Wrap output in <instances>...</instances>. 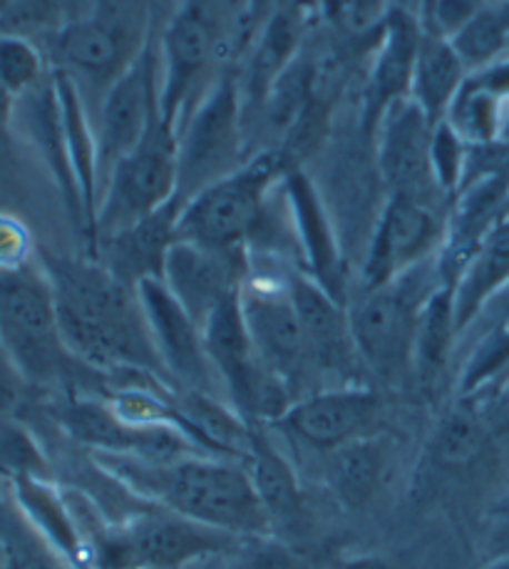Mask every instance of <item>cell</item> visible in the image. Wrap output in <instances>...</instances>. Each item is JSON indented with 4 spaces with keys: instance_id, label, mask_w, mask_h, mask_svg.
<instances>
[{
    "instance_id": "cell-50",
    "label": "cell",
    "mask_w": 509,
    "mask_h": 569,
    "mask_svg": "<svg viewBox=\"0 0 509 569\" xmlns=\"http://www.w3.org/2000/svg\"><path fill=\"white\" fill-rule=\"evenodd\" d=\"M3 508H6V505H3V502H0V510H3Z\"/></svg>"
},
{
    "instance_id": "cell-22",
    "label": "cell",
    "mask_w": 509,
    "mask_h": 569,
    "mask_svg": "<svg viewBox=\"0 0 509 569\" xmlns=\"http://www.w3.org/2000/svg\"><path fill=\"white\" fill-rule=\"evenodd\" d=\"M16 120L20 122V128H23L28 142L33 144V150L38 152L42 164H46L48 174L52 177V184L58 189L62 209H66V217L72 224V229H76V234H80L84 244H88V234H90L88 214H84L78 179L70 164L66 130H62L60 102H58V90H56V80H52V72L40 82L38 88L23 94V98H18Z\"/></svg>"
},
{
    "instance_id": "cell-37",
    "label": "cell",
    "mask_w": 509,
    "mask_h": 569,
    "mask_svg": "<svg viewBox=\"0 0 509 569\" xmlns=\"http://www.w3.org/2000/svg\"><path fill=\"white\" fill-rule=\"evenodd\" d=\"M470 160V144L462 140V134L452 128L448 120H440L432 128L430 140V167L435 184L440 192L450 199L460 192L465 182V172H468Z\"/></svg>"
},
{
    "instance_id": "cell-21",
    "label": "cell",
    "mask_w": 509,
    "mask_h": 569,
    "mask_svg": "<svg viewBox=\"0 0 509 569\" xmlns=\"http://www.w3.org/2000/svg\"><path fill=\"white\" fill-rule=\"evenodd\" d=\"M422 40V20L406 8H390L383 33L376 43L373 68L368 72L360 112V134L373 140L383 114L392 104L410 98L412 72Z\"/></svg>"
},
{
    "instance_id": "cell-30",
    "label": "cell",
    "mask_w": 509,
    "mask_h": 569,
    "mask_svg": "<svg viewBox=\"0 0 509 569\" xmlns=\"http://www.w3.org/2000/svg\"><path fill=\"white\" fill-rule=\"evenodd\" d=\"M465 78H468V68H465L450 40L422 26L410 100L428 114L430 122L438 124L448 114Z\"/></svg>"
},
{
    "instance_id": "cell-49",
    "label": "cell",
    "mask_w": 509,
    "mask_h": 569,
    "mask_svg": "<svg viewBox=\"0 0 509 569\" xmlns=\"http://www.w3.org/2000/svg\"><path fill=\"white\" fill-rule=\"evenodd\" d=\"M102 569H127V567H102Z\"/></svg>"
},
{
    "instance_id": "cell-33",
    "label": "cell",
    "mask_w": 509,
    "mask_h": 569,
    "mask_svg": "<svg viewBox=\"0 0 509 569\" xmlns=\"http://www.w3.org/2000/svg\"><path fill=\"white\" fill-rule=\"evenodd\" d=\"M468 72L505 60L509 50V0H487L477 13L450 38Z\"/></svg>"
},
{
    "instance_id": "cell-9",
    "label": "cell",
    "mask_w": 509,
    "mask_h": 569,
    "mask_svg": "<svg viewBox=\"0 0 509 569\" xmlns=\"http://www.w3.org/2000/svg\"><path fill=\"white\" fill-rule=\"evenodd\" d=\"M177 147L179 134L159 110L142 140L112 167L104 179L98 221H94V244L98 239L154 214L157 209L179 197ZM92 249L88 254H92Z\"/></svg>"
},
{
    "instance_id": "cell-7",
    "label": "cell",
    "mask_w": 509,
    "mask_h": 569,
    "mask_svg": "<svg viewBox=\"0 0 509 569\" xmlns=\"http://www.w3.org/2000/svg\"><path fill=\"white\" fill-rule=\"evenodd\" d=\"M291 164L279 147L251 154L239 170L184 199L177 239L214 249H247Z\"/></svg>"
},
{
    "instance_id": "cell-35",
    "label": "cell",
    "mask_w": 509,
    "mask_h": 569,
    "mask_svg": "<svg viewBox=\"0 0 509 569\" xmlns=\"http://www.w3.org/2000/svg\"><path fill=\"white\" fill-rule=\"evenodd\" d=\"M487 426L482 416L470 406L452 408L438 426L432 440L435 458L445 466H465L485 450Z\"/></svg>"
},
{
    "instance_id": "cell-46",
    "label": "cell",
    "mask_w": 509,
    "mask_h": 569,
    "mask_svg": "<svg viewBox=\"0 0 509 569\" xmlns=\"http://www.w3.org/2000/svg\"><path fill=\"white\" fill-rule=\"evenodd\" d=\"M482 569H509V552L495 557V560L487 562Z\"/></svg>"
},
{
    "instance_id": "cell-44",
    "label": "cell",
    "mask_w": 509,
    "mask_h": 569,
    "mask_svg": "<svg viewBox=\"0 0 509 569\" xmlns=\"http://www.w3.org/2000/svg\"><path fill=\"white\" fill-rule=\"evenodd\" d=\"M3 152H8L6 147H0V212H3L6 199H8V174H6V164H3Z\"/></svg>"
},
{
    "instance_id": "cell-6",
    "label": "cell",
    "mask_w": 509,
    "mask_h": 569,
    "mask_svg": "<svg viewBox=\"0 0 509 569\" xmlns=\"http://www.w3.org/2000/svg\"><path fill=\"white\" fill-rule=\"evenodd\" d=\"M227 40L224 0H182L159 38V110L179 130L227 68H219ZM231 68V66H229Z\"/></svg>"
},
{
    "instance_id": "cell-16",
    "label": "cell",
    "mask_w": 509,
    "mask_h": 569,
    "mask_svg": "<svg viewBox=\"0 0 509 569\" xmlns=\"http://www.w3.org/2000/svg\"><path fill=\"white\" fill-rule=\"evenodd\" d=\"M383 398L373 386H336L293 400L271 428L313 450L333 452L358 438L373 436Z\"/></svg>"
},
{
    "instance_id": "cell-17",
    "label": "cell",
    "mask_w": 509,
    "mask_h": 569,
    "mask_svg": "<svg viewBox=\"0 0 509 569\" xmlns=\"http://www.w3.org/2000/svg\"><path fill=\"white\" fill-rule=\"evenodd\" d=\"M291 297L318 381H331L328 388L368 386L356 351L348 303L333 299L301 269L291 271Z\"/></svg>"
},
{
    "instance_id": "cell-12",
    "label": "cell",
    "mask_w": 509,
    "mask_h": 569,
    "mask_svg": "<svg viewBox=\"0 0 509 569\" xmlns=\"http://www.w3.org/2000/svg\"><path fill=\"white\" fill-rule=\"evenodd\" d=\"M241 313L247 321L263 366L299 400L318 391L309 349H306L299 311L291 297V271L251 267L241 293Z\"/></svg>"
},
{
    "instance_id": "cell-38",
    "label": "cell",
    "mask_w": 509,
    "mask_h": 569,
    "mask_svg": "<svg viewBox=\"0 0 509 569\" xmlns=\"http://www.w3.org/2000/svg\"><path fill=\"white\" fill-rule=\"evenodd\" d=\"M48 470V460L30 430L20 426L18 418L0 413V476L6 480L16 476L50 478Z\"/></svg>"
},
{
    "instance_id": "cell-8",
    "label": "cell",
    "mask_w": 509,
    "mask_h": 569,
    "mask_svg": "<svg viewBox=\"0 0 509 569\" xmlns=\"http://www.w3.org/2000/svg\"><path fill=\"white\" fill-rule=\"evenodd\" d=\"M88 540L94 569H192L247 542L162 508L120 525H94Z\"/></svg>"
},
{
    "instance_id": "cell-1",
    "label": "cell",
    "mask_w": 509,
    "mask_h": 569,
    "mask_svg": "<svg viewBox=\"0 0 509 569\" xmlns=\"http://www.w3.org/2000/svg\"><path fill=\"white\" fill-rule=\"evenodd\" d=\"M38 267L50 283L62 341L80 363L110 381L152 376L174 386L157 356L137 289L88 254L38 247Z\"/></svg>"
},
{
    "instance_id": "cell-25",
    "label": "cell",
    "mask_w": 509,
    "mask_h": 569,
    "mask_svg": "<svg viewBox=\"0 0 509 569\" xmlns=\"http://www.w3.org/2000/svg\"><path fill=\"white\" fill-rule=\"evenodd\" d=\"M303 28L306 8L301 0H281V6L273 10V16L263 23L259 36L253 38L251 48L247 50L249 60L239 76L247 130L253 114L267 108V100L276 82L283 78V72L299 58Z\"/></svg>"
},
{
    "instance_id": "cell-34",
    "label": "cell",
    "mask_w": 509,
    "mask_h": 569,
    "mask_svg": "<svg viewBox=\"0 0 509 569\" xmlns=\"http://www.w3.org/2000/svg\"><path fill=\"white\" fill-rule=\"evenodd\" d=\"M52 72L46 50L38 40L0 30V86L23 98Z\"/></svg>"
},
{
    "instance_id": "cell-45",
    "label": "cell",
    "mask_w": 509,
    "mask_h": 569,
    "mask_svg": "<svg viewBox=\"0 0 509 569\" xmlns=\"http://www.w3.org/2000/svg\"><path fill=\"white\" fill-rule=\"evenodd\" d=\"M492 303H502V321L509 323V287H507ZM492 303H490V307H492ZM490 307H487V309H490ZM487 309H485V311H487Z\"/></svg>"
},
{
    "instance_id": "cell-47",
    "label": "cell",
    "mask_w": 509,
    "mask_h": 569,
    "mask_svg": "<svg viewBox=\"0 0 509 569\" xmlns=\"http://www.w3.org/2000/svg\"><path fill=\"white\" fill-rule=\"evenodd\" d=\"M18 3H20V0H0V23H3L10 10H13Z\"/></svg>"
},
{
    "instance_id": "cell-2",
    "label": "cell",
    "mask_w": 509,
    "mask_h": 569,
    "mask_svg": "<svg viewBox=\"0 0 509 569\" xmlns=\"http://www.w3.org/2000/svg\"><path fill=\"white\" fill-rule=\"evenodd\" d=\"M94 462L137 498L192 522L241 540L271 537L273 532L269 512L239 460L201 452L177 458L94 452Z\"/></svg>"
},
{
    "instance_id": "cell-20",
    "label": "cell",
    "mask_w": 509,
    "mask_h": 569,
    "mask_svg": "<svg viewBox=\"0 0 509 569\" xmlns=\"http://www.w3.org/2000/svg\"><path fill=\"white\" fill-rule=\"evenodd\" d=\"M251 271L249 249H214L197 241L177 239L164 263L167 289L182 303L189 316L204 321L227 299L237 297Z\"/></svg>"
},
{
    "instance_id": "cell-26",
    "label": "cell",
    "mask_w": 509,
    "mask_h": 569,
    "mask_svg": "<svg viewBox=\"0 0 509 569\" xmlns=\"http://www.w3.org/2000/svg\"><path fill=\"white\" fill-rule=\"evenodd\" d=\"M445 120L468 144L505 140L509 130V60L468 72Z\"/></svg>"
},
{
    "instance_id": "cell-29",
    "label": "cell",
    "mask_w": 509,
    "mask_h": 569,
    "mask_svg": "<svg viewBox=\"0 0 509 569\" xmlns=\"http://www.w3.org/2000/svg\"><path fill=\"white\" fill-rule=\"evenodd\" d=\"M241 462L273 527L296 520V515H301L303 492L299 476H296L291 462L283 458V452L273 446L267 426L251 428L249 450Z\"/></svg>"
},
{
    "instance_id": "cell-11",
    "label": "cell",
    "mask_w": 509,
    "mask_h": 569,
    "mask_svg": "<svg viewBox=\"0 0 509 569\" xmlns=\"http://www.w3.org/2000/svg\"><path fill=\"white\" fill-rule=\"evenodd\" d=\"M249 157L239 76L227 68L179 130V197L189 199L239 170Z\"/></svg>"
},
{
    "instance_id": "cell-36",
    "label": "cell",
    "mask_w": 509,
    "mask_h": 569,
    "mask_svg": "<svg viewBox=\"0 0 509 569\" xmlns=\"http://www.w3.org/2000/svg\"><path fill=\"white\" fill-rule=\"evenodd\" d=\"M0 540L6 542L8 569H72L30 530L18 510H0Z\"/></svg>"
},
{
    "instance_id": "cell-10",
    "label": "cell",
    "mask_w": 509,
    "mask_h": 569,
    "mask_svg": "<svg viewBox=\"0 0 509 569\" xmlns=\"http://www.w3.org/2000/svg\"><path fill=\"white\" fill-rule=\"evenodd\" d=\"M239 293L227 299L217 311H211L201 326L207 356L221 388L227 391L229 406L243 418V423L251 428H271L296 398L263 366L257 349H253L241 313Z\"/></svg>"
},
{
    "instance_id": "cell-42",
    "label": "cell",
    "mask_w": 509,
    "mask_h": 569,
    "mask_svg": "<svg viewBox=\"0 0 509 569\" xmlns=\"http://www.w3.org/2000/svg\"><path fill=\"white\" fill-rule=\"evenodd\" d=\"M18 112V98L10 94L3 86H0V147L10 150V140H13V124Z\"/></svg>"
},
{
    "instance_id": "cell-24",
    "label": "cell",
    "mask_w": 509,
    "mask_h": 569,
    "mask_svg": "<svg viewBox=\"0 0 509 569\" xmlns=\"http://www.w3.org/2000/svg\"><path fill=\"white\" fill-rule=\"evenodd\" d=\"M182 204L184 199L177 197L162 209H157L154 214L134 221V224L114 231V234L98 239L92 254L88 257L104 263L114 277L132 289L140 287L147 279H162L169 249L177 241Z\"/></svg>"
},
{
    "instance_id": "cell-14",
    "label": "cell",
    "mask_w": 509,
    "mask_h": 569,
    "mask_svg": "<svg viewBox=\"0 0 509 569\" xmlns=\"http://www.w3.org/2000/svg\"><path fill=\"white\" fill-rule=\"evenodd\" d=\"M281 194L291 219L301 271L333 299L348 303V257L341 231L316 179L303 164H291L283 174Z\"/></svg>"
},
{
    "instance_id": "cell-31",
    "label": "cell",
    "mask_w": 509,
    "mask_h": 569,
    "mask_svg": "<svg viewBox=\"0 0 509 569\" xmlns=\"http://www.w3.org/2000/svg\"><path fill=\"white\" fill-rule=\"evenodd\" d=\"M458 336L452 287H440L422 307L416 351H412V386H418L420 393L432 396L435 388L440 386Z\"/></svg>"
},
{
    "instance_id": "cell-18",
    "label": "cell",
    "mask_w": 509,
    "mask_h": 569,
    "mask_svg": "<svg viewBox=\"0 0 509 569\" xmlns=\"http://www.w3.org/2000/svg\"><path fill=\"white\" fill-rule=\"evenodd\" d=\"M152 343L169 381L179 391H199L214 396L217 373L204 346V331L174 299L162 279H147L137 287Z\"/></svg>"
},
{
    "instance_id": "cell-5",
    "label": "cell",
    "mask_w": 509,
    "mask_h": 569,
    "mask_svg": "<svg viewBox=\"0 0 509 569\" xmlns=\"http://www.w3.org/2000/svg\"><path fill=\"white\" fill-rule=\"evenodd\" d=\"M150 43V0H90L84 13L48 36L40 48L50 68L68 72L80 90L88 86L102 98Z\"/></svg>"
},
{
    "instance_id": "cell-39",
    "label": "cell",
    "mask_w": 509,
    "mask_h": 569,
    "mask_svg": "<svg viewBox=\"0 0 509 569\" xmlns=\"http://www.w3.org/2000/svg\"><path fill=\"white\" fill-rule=\"evenodd\" d=\"M505 368H509V323L500 321L472 351L460 378V393L465 398L477 396L485 386H490Z\"/></svg>"
},
{
    "instance_id": "cell-41",
    "label": "cell",
    "mask_w": 509,
    "mask_h": 569,
    "mask_svg": "<svg viewBox=\"0 0 509 569\" xmlns=\"http://www.w3.org/2000/svg\"><path fill=\"white\" fill-rule=\"evenodd\" d=\"M485 3L487 0H426L422 26L450 40Z\"/></svg>"
},
{
    "instance_id": "cell-19",
    "label": "cell",
    "mask_w": 509,
    "mask_h": 569,
    "mask_svg": "<svg viewBox=\"0 0 509 569\" xmlns=\"http://www.w3.org/2000/svg\"><path fill=\"white\" fill-rule=\"evenodd\" d=\"M159 112V52L150 43L122 76L104 90L98 118L100 192L110 170L142 140Z\"/></svg>"
},
{
    "instance_id": "cell-3",
    "label": "cell",
    "mask_w": 509,
    "mask_h": 569,
    "mask_svg": "<svg viewBox=\"0 0 509 569\" xmlns=\"http://www.w3.org/2000/svg\"><path fill=\"white\" fill-rule=\"evenodd\" d=\"M0 343L33 391L104 396L110 378L80 363L62 341L50 283L33 267L0 273Z\"/></svg>"
},
{
    "instance_id": "cell-28",
    "label": "cell",
    "mask_w": 509,
    "mask_h": 569,
    "mask_svg": "<svg viewBox=\"0 0 509 569\" xmlns=\"http://www.w3.org/2000/svg\"><path fill=\"white\" fill-rule=\"evenodd\" d=\"M509 287V217L475 251L452 287L455 321L462 333Z\"/></svg>"
},
{
    "instance_id": "cell-23",
    "label": "cell",
    "mask_w": 509,
    "mask_h": 569,
    "mask_svg": "<svg viewBox=\"0 0 509 569\" xmlns=\"http://www.w3.org/2000/svg\"><path fill=\"white\" fill-rule=\"evenodd\" d=\"M10 500L20 518L72 569H94V555L70 495L46 476H16L8 480Z\"/></svg>"
},
{
    "instance_id": "cell-43",
    "label": "cell",
    "mask_w": 509,
    "mask_h": 569,
    "mask_svg": "<svg viewBox=\"0 0 509 569\" xmlns=\"http://www.w3.org/2000/svg\"><path fill=\"white\" fill-rule=\"evenodd\" d=\"M336 569H396V567H392L386 557L353 555V557H346V560L338 562Z\"/></svg>"
},
{
    "instance_id": "cell-48",
    "label": "cell",
    "mask_w": 509,
    "mask_h": 569,
    "mask_svg": "<svg viewBox=\"0 0 509 569\" xmlns=\"http://www.w3.org/2000/svg\"><path fill=\"white\" fill-rule=\"evenodd\" d=\"M0 569H8V552L3 540H0Z\"/></svg>"
},
{
    "instance_id": "cell-15",
    "label": "cell",
    "mask_w": 509,
    "mask_h": 569,
    "mask_svg": "<svg viewBox=\"0 0 509 569\" xmlns=\"http://www.w3.org/2000/svg\"><path fill=\"white\" fill-rule=\"evenodd\" d=\"M432 128L435 122L410 98L392 104L373 134L376 167L388 197H412L448 209L450 199L435 184L430 167Z\"/></svg>"
},
{
    "instance_id": "cell-40",
    "label": "cell",
    "mask_w": 509,
    "mask_h": 569,
    "mask_svg": "<svg viewBox=\"0 0 509 569\" xmlns=\"http://www.w3.org/2000/svg\"><path fill=\"white\" fill-rule=\"evenodd\" d=\"M38 261V244L23 219L3 209L0 212V273H16Z\"/></svg>"
},
{
    "instance_id": "cell-13",
    "label": "cell",
    "mask_w": 509,
    "mask_h": 569,
    "mask_svg": "<svg viewBox=\"0 0 509 569\" xmlns=\"http://www.w3.org/2000/svg\"><path fill=\"white\" fill-rule=\"evenodd\" d=\"M448 209L412 197H386L360 259V291L386 287L418 263L438 257Z\"/></svg>"
},
{
    "instance_id": "cell-27",
    "label": "cell",
    "mask_w": 509,
    "mask_h": 569,
    "mask_svg": "<svg viewBox=\"0 0 509 569\" xmlns=\"http://www.w3.org/2000/svg\"><path fill=\"white\" fill-rule=\"evenodd\" d=\"M52 80H56L62 130H66L68 154L72 172H76L84 214H88V244L84 254L94 244V221H98L100 204V154H98V132H94L88 108H84L82 90L68 72L52 68Z\"/></svg>"
},
{
    "instance_id": "cell-32",
    "label": "cell",
    "mask_w": 509,
    "mask_h": 569,
    "mask_svg": "<svg viewBox=\"0 0 509 569\" xmlns=\"http://www.w3.org/2000/svg\"><path fill=\"white\" fill-rule=\"evenodd\" d=\"M390 472V446L373 436L358 438L333 450L331 485L346 508L360 510L383 490Z\"/></svg>"
},
{
    "instance_id": "cell-4",
    "label": "cell",
    "mask_w": 509,
    "mask_h": 569,
    "mask_svg": "<svg viewBox=\"0 0 509 569\" xmlns=\"http://www.w3.org/2000/svg\"><path fill=\"white\" fill-rule=\"evenodd\" d=\"M440 287L445 283L438 257H432L386 287L360 291V297L348 303L358 358L366 376L378 386L400 388L412 383L420 313Z\"/></svg>"
}]
</instances>
